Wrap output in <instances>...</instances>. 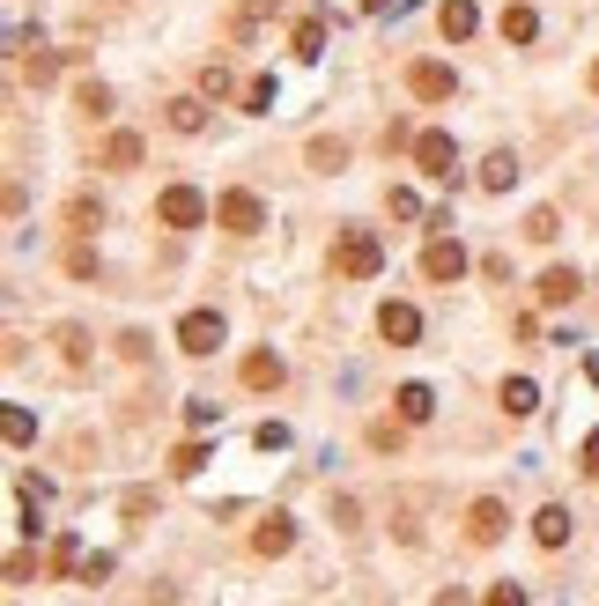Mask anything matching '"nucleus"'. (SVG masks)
Listing matches in <instances>:
<instances>
[{"instance_id": "nucleus-1", "label": "nucleus", "mask_w": 599, "mask_h": 606, "mask_svg": "<svg viewBox=\"0 0 599 606\" xmlns=\"http://www.w3.org/2000/svg\"><path fill=\"white\" fill-rule=\"evenodd\" d=\"M378 267H385V244H378V230H341V244H333V274L370 281Z\"/></svg>"}, {"instance_id": "nucleus-2", "label": "nucleus", "mask_w": 599, "mask_h": 606, "mask_svg": "<svg viewBox=\"0 0 599 606\" xmlns=\"http://www.w3.org/2000/svg\"><path fill=\"white\" fill-rule=\"evenodd\" d=\"M156 222H163V230H200V222H208V193H193V185H163V193H156Z\"/></svg>"}, {"instance_id": "nucleus-3", "label": "nucleus", "mask_w": 599, "mask_h": 606, "mask_svg": "<svg viewBox=\"0 0 599 606\" xmlns=\"http://www.w3.org/2000/svg\"><path fill=\"white\" fill-rule=\"evenodd\" d=\"M503 533H511V510H503L496 496H474V503H466V547H496Z\"/></svg>"}, {"instance_id": "nucleus-4", "label": "nucleus", "mask_w": 599, "mask_h": 606, "mask_svg": "<svg viewBox=\"0 0 599 606\" xmlns=\"http://www.w3.org/2000/svg\"><path fill=\"white\" fill-rule=\"evenodd\" d=\"M415 163L429 170V178L459 185V141H452V134H437V126H429V134H415Z\"/></svg>"}, {"instance_id": "nucleus-5", "label": "nucleus", "mask_w": 599, "mask_h": 606, "mask_svg": "<svg viewBox=\"0 0 599 606\" xmlns=\"http://www.w3.org/2000/svg\"><path fill=\"white\" fill-rule=\"evenodd\" d=\"M215 222L230 237H252V230H267V207H259V193H222L215 200Z\"/></svg>"}, {"instance_id": "nucleus-6", "label": "nucleus", "mask_w": 599, "mask_h": 606, "mask_svg": "<svg viewBox=\"0 0 599 606\" xmlns=\"http://www.w3.org/2000/svg\"><path fill=\"white\" fill-rule=\"evenodd\" d=\"M178 348L185 355H215L222 348V311H185L178 318Z\"/></svg>"}, {"instance_id": "nucleus-7", "label": "nucleus", "mask_w": 599, "mask_h": 606, "mask_svg": "<svg viewBox=\"0 0 599 606\" xmlns=\"http://www.w3.org/2000/svg\"><path fill=\"white\" fill-rule=\"evenodd\" d=\"M422 274H429V281H459V274H466L459 237H429V244H422Z\"/></svg>"}, {"instance_id": "nucleus-8", "label": "nucleus", "mask_w": 599, "mask_h": 606, "mask_svg": "<svg viewBox=\"0 0 599 606\" xmlns=\"http://www.w3.org/2000/svg\"><path fill=\"white\" fill-rule=\"evenodd\" d=\"M237 377H245L252 392H282V377H289V363H282V355H274V348H252L245 363H237Z\"/></svg>"}, {"instance_id": "nucleus-9", "label": "nucleus", "mask_w": 599, "mask_h": 606, "mask_svg": "<svg viewBox=\"0 0 599 606\" xmlns=\"http://www.w3.org/2000/svg\"><path fill=\"white\" fill-rule=\"evenodd\" d=\"M378 333L392 340V348H415V340H422V311H415V303H385V311H378Z\"/></svg>"}, {"instance_id": "nucleus-10", "label": "nucleus", "mask_w": 599, "mask_h": 606, "mask_svg": "<svg viewBox=\"0 0 599 606\" xmlns=\"http://www.w3.org/2000/svg\"><path fill=\"white\" fill-rule=\"evenodd\" d=\"M407 89H415L422 104H444V97H452V67H444V60H415V67H407Z\"/></svg>"}, {"instance_id": "nucleus-11", "label": "nucleus", "mask_w": 599, "mask_h": 606, "mask_svg": "<svg viewBox=\"0 0 599 606\" xmlns=\"http://www.w3.org/2000/svg\"><path fill=\"white\" fill-rule=\"evenodd\" d=\"M503 414H511V422L540 414V385H533V377H503Z\"/></svg>"}, {"instance_id": "nucleus-12", "label": "nucleus", "mask_w": 599, "mask_h": 606, "mask_svg": "<svg viewBox=\"0 0 599 606\" xmlns=\"http://www.w3.org/2000/svg\"><path fill=\"white\" fill-rule=\"evenodd\" d=\"M474 23H481L474 0H444V8H437V30L452 37V45H466V37H474Z\"/></svg>"}, {"instance_id": "nucleus-13", "label": "nucleus", "mask_w": 599, "mask_h": 606, "mask_svg": "<svg viewBox=\"0 0 599 606\" xmlns=\"http://www.w3.org/2000/svg\"><path fill=\"white\" fill-rule=\"evenodd\" d=\"M252 547H259V555H289V547H296V525L282 518V510H274V518L252 533Z\"/></svg>"}, {"instance_id": "nucleus-14", "label": "nucleus", "mask_w": 599, "mask_h": 606, "mask_svg": "<svg viewBox=\"0 0 599 606\" xmlns=\"http://www.w3.org/2000/svg\"><path fill=\"white\" fill-rule=\"evenodd\" d=\"M533 540H540V547H563V540H570V510H563V503H548V510L533 518Z\"/></svg>"}, {"instance_id": "nucleus-15", "label": "nucleus", "mask_w": 599, "mask_h": 606, "mask_svg": "<svg viewBox=\"0 0 599 606\" xmlns=\"http://www.w3.org/2000/svg\"><path fill=\"white\" fill-rule=\"evenodd\" d=\"M392 407H400V422H429V414H437V392H429V385H400Z\"/></svg>"}, {"instance_id": "nucleus-16", "label": "nucleus", "mask_w": 599, "mask_h": 606, "mask_svg": "<svg viewBox=\"0 0 599 606\" xmlns=\"http://www.w3.org/2000/svg\"><path fill=\"white\" fill-rule=\"evenodd\" d=\"M577 289H585V281H577L570 267H548V274H540V289H533V296H540V303H570Z\"/></svg>"}, {"instance_id": "nucleus-17", "label": "nucleus", "mask_w": 599, "mask_h": 606, "mask_svg": "<svg viewBox=\"0 0 599 606\" xmlns=\"http://www.w3.org/2000/svg\"><path fill=\"white\" fill-rule=\"evenodd\" d=\"M540 37V15L533 8H503V45H533Z\"/></svg>"}, {"instance_id": "nucleus-18", "label": "nucleus", "mask_w": 599, "mask_h": 606, "mask_svg": "<svg viewBox=\"0 0 599 606\" xmlns=\"http://www.w3.org/2000/svg\"><path fill=\"white\" fill-rule=\"evenodd\" d=\"M511 178H518V156H511V148H496V156L481 163V185H489V193H511Z\"/></svg>"}, {"instance_id": "nucleus-19", "label": "nucleus", "mask_w": 599, "mask_h": 606, "mask_svg": "<svg viewBox=\"0 0 599 606\" xmlns=\"http://www.w3.org/2000/svg\"><path fill=\"white\" fill-rule=\"evenodd\" d=\"M82 562H89V555H82V540H74V533H60V540H52V562H45V570H52V577H74Z\"/></svg>"}, {"instance_id": "nucleus-20", "label": "nucleus", "mask_w": 599, "mask_h": 606, "mask_svg": "<svg viewBox=\"0 0 599 606\" xmlns=\"http://www.w3.org/2000/svg\"><path fill=\"white\" fill-rule=\"evenodd\" d=\"M289 52H296V60H318V52H326V23H318V15H311V23H296Z\"/></svg>"}, {"instance_id": "nucleus-21", "label": "nucleus", "mask_w": 599, "mask_h": 606, "mask_svg": "<svg viewBox=\"0 0 599 606\" xmlns=\"http://www.w3.org/2000/svg\"><path fill=\"white\" fill-rule=\"evenodd\" d=\"M171 126H178V134H200V126H208V104H200V97H178V104H171Z\"/></svg>"}, {"instance_id": "nucleus-22", "label": "nucleus", "mask_w": 599, "mask_h": 606, "mask_svg": "<svg viewBox=\"0 0 599 606\" xmlns=\"http://www.w3.org/2000/svg\"><path fill=\"white\" fill-rule=\"evenodd\" d=\"M526 237H533V244H555V237H563V215H555V207H533V215H526Z\"/></svg>"}, {"instance_id": "nucleus-23", "label": "nucleus", "mask_w": 599, "mask_h": 606, "mask_svg": "<svg viewBox=\"0 0 599 606\" xmlns=\"http://www.w3.org/2000/svg\"><path fill=\"white\" fill-rule=\"evenodd\" d=\"M200 466H208V444H200V437H193V444H178V451H171V473H178V481H193V473H200Z\"/></svg>"}, {"instance_id": "nucleus-24", "label": "nucleus", "mask_w": 599, "mask_h": 606, "mask_svg": "<svg viewBox=\"0 0 599 606\" xmlns=\"http://www.w3.org/2000/svg\"><path fill=\"white\" fill-rule=\"evenodd\" d=\"M104 163H111V170H134V163H141V141H134V134H111Z\"/></svg>"}, {"instance_id": "nucleus-25", "label": "nucleus", "mask_w": 599, "mask_h": 606, "mask_svg": "<svg viewBox=\"0 0 599 606\" xmlns=\"http://www.w3.org/2000/svg\"><path fill=\"white\" fill-rule=\"evenodd\" d=\"M0 437H8V444H30V437H37V422H30L23 407H8V414H0Z\"/></svg>"}, {"instance_id": "nucleus-26", "label": "nucleus", "mask_w": 599, "mask_h": 606, "mask_svg": "<svg viewBox=\"0 0 599 606\" xmlns=\"http://www.w3.org/2000/svg\"><path fill=\"white\" fill-rule=\"evenodd\" d=\"M311 163H318V170H341V163H348V141H326V134H318V141H311Z\"/></svg>"}, {"instance_id": "nucleus-27", "label": "nucleus", "mask_w": 599, "mask_h": 606, "mask_svg": "<svg viewBox=\"0 0 599 606\" xmlns=\"http://www.w3.org/2000/svg\"><path fill=\"white\" fill-rule=\"evenodd\" d=\"M215 422H222V407H208V400H193V407H185V429H193V437H208Z\"/></svg>"}, {"instance_id": "nucleus-28", "label": "nucleus", "mask_w": 599, "mask_h": 606, "mask_svg": "<svg viewBox=\"0 0 599 606\" xmlns=\"http://www.w3.org/2000/svg\"><path fill=\"white\" fill-rule=\"evenodd\" d=\"M52 340H60V348H67V363H74V370L89 363V340H82V326H60V333H52Z\"/></svg>"}, {"instance_id": "nucleus-29", "label": "nucleus", "mask_w": 599, "mask_h": 606, "mask_svg": "<svg viewBox=\"0 0 599 606\" xmlns=\"http://www.w3.org/2000/svg\"><path fill=\"white\" fill-rule=\"evenodd\" d=\"M74 104H82V111H97V119H104V111H111V89H104V82H82V89H74Z\"/></svg>"}, {"instance_id": "nucleus-30", "label": "nucleus", "mask_w": 599, "mask_h": 606, "mask_svg": "<svg viewBox=\"0 0 599 606\" xmlns=\"http://www.w3.org/2000/svg\"><path fill=\"white\" fill-rule=\"evenodd\" d=\"M67 222H74V230H97V222H104V207H97V200H89V193H82V200H74V207H67Z\"/></svg>"}, {"instance_id": "nucleus-31", "label": "nucleus", "mask_w": 599, "mask_h": 606, "mask_svg": "<svg viewBox=\"0 0 599 606\" xmlns=\"http://www.w3.org/2000/svg\"><path fill=\"white\" fill-rule=\"evenodd\" d=\"M200 89H208V97H230V67H222V60L200 67Z\"/></svg>"}, {"instance_id": "nucleus-32", "label": "nucleus", "mask_w": 599, "mask_h": 606, "mask_svg": "<svg viewBox=\"0 0 599 606\" xmlns=\"http://www.w3.org/2000/svg\"><path fill=\"white\" fill-rule=\"evenodd\" d=\"M67 274L89 281V274H97V252H89V244H74V252H67Z\"/></svg>"}, {"instance_id": "nucleus-33", "label": "nucleus", "mask_w": 599, "mask_h": 606, "mask_svg": "<svg viewBox=\"0 0 599 606\" xmlns=\"http://www.w3.org/2000/svg\"><path fill=\"white\" fill-rule=\"evenodd\" d=\"M252 444H259V451H282V444H289V429H282V422H259V429H252Z\"/></svg>"}, {"instance_id": "nucleus-34", "label": "nucleus", "mask_w": 599, "mask_h": 606, "mask_svg": "<svg viewBox=\"0 0 599 606\" xmlns=\"http://www.w3.org/2000/svg\"><path fill=\"white\" fill-rule=\"evenodd\" d=\"M119 355L126 363H148V333H119Z\"/></svg>"}, {"instance_id": "nucleus-35", "label": "nucleus", "mask_w": 599, "mask_h": 606, "mask_svg": "<svg viewBox=\"0 0 599 606\" xmlns=\"http://www.w3.org/2000/svg\"><path fill=\"white\" fill-rule=\"evenodd\" d=\"M267 104H274V82H267V74H259V82L245 89V111H267Z\"/></svg>"}, {"instance_id": "nucleus-36", "label": "nucleus", "mask_w": 599, "mask_h": 606, "mask_svg": "<svg viewBox=\"0 0 599 606\" xmlns=\"http://www.w3.org/2000/svg\"><path fill=\"white\" fill-rule=\"evenodd\" d=\"M489 606H526V592H518V584H496V592H489Z\"/></svg>"}, {"instance_id": "nucleus-37", "label": "nucleus", "mask_w": 599, "mask_h": 606, "mask_svg": "<svg viewBox=\"0 0 599 606\" xmlns=\"http://www.w3.org/2000/svg\"><path fill=\"white\" fill-rule=\"evenodd\" d=\"M577 459H585V473H599V429L585 437V451H577Z\"/></svg>"}, {"instance_id": "nucleus-38", "label": "nucleus", "mask_w": 599, "mask_h": 606, "mask_svg": "<svg viewBox=\"0 0 599 606\" xmlns=\"http://www.w3.org/2000/svg\"><path fill=\"white\" fill-rule=\"evenodd\" d=\"M437 606H474V599H466V592H459V584H452V592H437Z\"/></svg>"}, {"instance_id": "nucleus-39", "label": "nucleus", "mask_w": 599, "mask_h": 606, "mask_svg": "<svg viewBox=\"0 0 599 606\" xmlns=\"http://www.w3.org/2000/svg\"><path fill=\"white\" fill-rule=\"evenodd\" d=\"M363 8H370V15H378V8H385V0H363Z\"/></svg>"}, {"instance_id": "nucleus-40", "label": "nucleus", "mask_w": 599, "mask_h": 606, "mask_svg": "<svg viewBox=\"0 0 599 606\" xmlns=\"http://www.w3.org/2000/svg\"><path fill=\"white\" fill-rule=\"evenodd\" d=\"M592 89H599V60H592Z\"/></svg>"}]
</instances>
